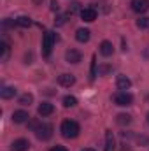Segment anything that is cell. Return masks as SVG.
<instances>
[{"label": "cell", "mask_w": 149, "mask_h": 151, "mask_svg": "<svg viewBox=\"0 0 149 151\" xmlns=\"http://www.w3.org/2000/svg\"><path fill=\"white\" fill-rule=\"evenodd\" d=\"M111 70V67H100V74H107Z\"/></svg>", "instance_id": "obj_28"}, {"label": "cell", "mask_w": 149, "mask_h": 151, "mask_svg": "<svg viewBox=\"0 0 149 151\" xmlns=\"http://www.w3.org/2000/svg\"><path fill=\"white\" fill-rule=\"evenodd\" d=\"M148 123H149V113H148Z\"/></svg>", "instance_id": "obj_31"}, {"label": "cell", "mask_w": 149, "mask_h": 151, "mask_svg": "<svg viewBox=\"0 0 149 151\" xmlns=\"http://www.w3.org/2000/svg\"><path fill=\"white\" fill-rule=\"evenodd\" d=\"M77 11H79V2H72L70 7H69V14H74Z\"/></svg>", "instance_id": "obj_25"}, {"label": "cell", "mask_w": 149, "mask_h": 151, "mask_svg": "<svg viewBox=\"0 0 149 151\" xmlns=\"http://www.w3.org/2000/svg\"><path fill=\"white\" fill-rule=\"evenodd\" d=\"M95 77H97V58L93 56V58H91V70H90V79L93 81Z\"/></svg>", "instance_id": "obj_22"}, {"label": "cell", "mask_w": 149, "mask_h": 151, "mask_svg": "<svg viewBox=\"0 0 149 151\" xmlns=\"http://www.w3.org/2000/svg\"><path fill=\"white\" fill-rule=\"evenodd\" d=\"M49 151H67V150H65L63 146H54V148H51Z\"/></svg>", "instance_id": "obj_27"}, {"label": "cell", "mask_w": 149, "mask_h": 151, "mask_svg": "<svg viewBox=\"0 0 149 151\" xmlns=\"http://www.w3.org/2000/svg\"><path fill=\"white\" fill-rule=\"evenodd\" d=\"M81 151H95L93 148H84V150H81Z\"/></svg>", "instance_id": "obj_30"}, {"label": "cell", "mask_w": 149, "mask_h": 151, "mask_svg": "<svg viewBox=\"0 0 149 151\" xmlns=\"http://www.w3.org/2000/svg\"><path fill=\"white\" fill-rule=\"evenodd\" d=\"M58 83H60L62 86H65V88H70V86L75 83V77L72 74H62L60 77H58Z\"/></svg>", "instance_id": "obj_11"}, {"label": "cell", "mask_w": 149, "mask_h": 151, "mask_svg": "<svg viewBox=\"0 0 149 151\" xmlns=\"http://www.w3.org/2000/svg\"><path fill=\"white\" fill-rule=\"evenodd\" d=\"M65 60H67L69 63H79V62H81V53H79L77 49H69V51L65 53Z\"/></svg>", "instance_id": "obj_10"}, {"label": "cell", "mask_w": 149, "mask_h": 151, "mask_svg": "<svg viewBox=\"0 0 149 151\" xmlns=\"http://www.w3.org/2000/svg\"><path fill=\"white\" fill-rule=\"evenodd\" d=\"M14 23H16L18 27H23V28H28V27L32 25V19H30V18H27V16H19V18H18V19H16Z\"/></svg>", "instance_id": "obj_17"}, {"label": "cell", "mask_w": 149, "mask_h": 151, "mask_svg": "<svg viewBox=\"0 0 149 151\" xmlns=\"http://www.w3.org/2000/svg\"><path fill=\"white\" fill-rule=\"evenodd\" d=\"M148 100H149V97H148Z\"/></svg>", "instance_id": "obj_32"}, {"label": "cell", "mask_w": 149, "mask_h": 151, "mask_svg": "<svg viewBox=\"0 0 149 151\" xmlns=\"http://www.w3.org/2000/svg\"><path fill=\"white\" fill-rule=\"evenodd\" d=\"M63 106H65V107H74V106H77V99L72 97V95H67V97L63 99Z\"/></svg>", "instance_id": "obj_19"}, {"label": "cell", "mask_w": 149, "mask_h": 151, "mask_svg": "<svg viewBox=\"0 0 149 151\" xmlns=\"http://www.w3.org/2000/svg\"><path fill=\"white\" fill-rule=\"evenodd\" d=\"M119 125H128L132 121V116L130 114H117V119H116Z\"/></svg>", "instance_id": "obj_21"}, {"label": "cell", "mask_w": 149, "mask_h": 151, "mask_svg": "<svg viewBox=\"0 0 149 151\" xmlns=\"http://www.w3.org/2000/svg\"><path fill=\"white\" fill-rule=\"evenodd\" d=\"M54 40H56V35L53 32H46L44 34V39H42V53H44V56H49L51 55V49H53Z\"/></svg>", "instance_id": "obj_3"}, {"label": "cell", "mask_w": 149, "mask_h": 151, "mask_svg": "<svg viewBox=\"0 0 149 151\" xmlns=\"http://www.w3.org/2000/svg\"><path fill=\"white\" fill-rule=\"evenodd\" d=\"M75 39H77L79 42H88V40H90V30H88V28H79V30L75 32Z\"/></svg>", "instance_id": "obj_16"}, {"label": "cell", "mask_w": 149, "mask_h": 151, "mask_svg": "<svg viewBox=\"0 0 149 151\" xmlns=\"http://www.w3.org/2000/svg\"><path fill=\"white\" fill-rule=\"evenodd\" d=\"M62 135L65 137V139H75L77 135H79V125L75 123V121H72V119H65L63 123H62Z\"/></svg>", "instance_id": "obj_1"}, {"label": "cell", "mask_w": 149, "mask_h": 151, "mask_svg": "<svg viewBox=\"0 0 149 151\" xmlns=\"http://www.w3.org/2000/svg\"><path fill=\"white\" fill-rule=\"evenodd\" d=\"M28 113L27 111H14L12 113V121L14 123H27L28 121Z\"/></svg>", "instance_id": "obj_12"}, {"label": "cell", "mask_w": 149, "mask_h": 151, "mask_svg": "<svg viewBox=\"0 0 149 151\" xmlns=\"http://www.w3.org/2000/svg\"><path fill=\"white\" fill-rule=\"evenodd\" d=\"M132 9L135 12H146L149 9V0H132Z\"/></svg>", "instance_id": "obj_6"}, {"label": "cell", "mask_w": 149, "mask_h": 151, "mask_svg": "<svg viewBox=\"0 0 149 151\" xmlns=\"http://www.w3.org/2000/svg\"><path fill=\"white\" fill-rule=\"evenodd\" d=\"M34 132H35L37 139H40V141H47V139L53 137V125H49V123H40Z\"/></svg>", "instance_id": "obj_2"}, {"label": "cell", "mask_w": 149, "mask_h": 151, "mask_svg": "<svg viewBox=\"0 0 149 151\" xmlns=\"http://www.w3.org/2000/svg\"><path fill=\"white\" fill-rule=\"evenodd\" d=\"M116 86H117V90L126 91V90L132 86V81H130L126 76H117V77H116Z\"/></svg>", "instance_id": "obj_7"}, {"label": "cell", "mask_w": 149, "mask_h": 151, "mask_svg": "<svg viewBox=\"0 0 149 151\" xmlns=\"http://www.w3.org/2000/svg\"><path fill=\"white\" fill-rule=\"evenodd\" d=\"M0 49H2V62H5V60L9 58V44L4 40V42L0 44Z\"/></svg>", "instance_id": "obj_20"}, {"label": "cell", "mask_w": 149, "mask_h": 151, "mask_svg": "<svg viewBox=\"0 0 149 151\" xmlns=\"http://www.w3.org/2000/svg\"><path fill=\"white\" fill-rule=\"evenodd\" d=\"M32 102H34V95L32 93H25V95L19 97V104L21 106H30Z\"/></svg>", "instance_id": "obj_18"}, {"label": "cell", "mask_w": 149, "mask_h": 151, "mask_svg": "<svg viewBox=\"0 0 149 151\" xmlns=\"http://www.w3.org/2000/svg\"><path fill=\"white\" fill-rule=\"evenodd\" d=\"M100 53H102L104 56H111L112 53H114V46H112L109 40H104V42L100 44Z\"/></svg>", "instance_id": "obj_15"}, {"label": "cell", "mask_w": 149, "mask_h": 151, "mask_svg": "<svg viewBox=\"0 0 149 151\" xmlns=\"http://www.w3.org/2000/svg\"><path fill=\"white\" fill-rule=\"evenodd\" d=\"M14 95H16V88H14V86H4V88L0 90V97L5 99V100H7V99H12Z\"/></svg>", "instance_id": "obj_14"}, {"label": "cell", "mask_w": 149, "mask_h": 151, "mask_svg": "<svg viewBox=\"0 0 149 151\" xmlns=\"http://www.w3.org/2000/svg\"><path fill=\"white\" fill-rule=\"evenodd\" d=\"M53 111H54V107H53V104H49V102H42V104L39 106V114H40L42 118L53 114Z\"/></svg>", "instance_id": "obj_13"}, {"label": "cell", "mask_w": 149, "mask_h": 151, "mask_svg": "<svg viewBox=\"0 0 149 151\" xmlns=\"http://www.w3.org/2000/svg\"><path fill=\"white\" fill-rule=\"evenodd\" d=\"M67 18H69V14H60V16H56V19H54V25H56V27H62V25H65V23H67Z\"/></svg>", "instance_id": "obj_23"}, {"label": "cell", "mask_w": 149, "mask_h": 151, "mask_svg": "<svg viewBox=\"0 0 149 151\" xmlns=\"http://www.w3.org/2000/svg\"><path fill=\"white\" fill-rule=\"evenodd\" d=\"M81 19L86 21V23L95 21V19H97V11H95L93 7H86V9H82V11H81Z\"/></svg>", "instance_id": "obj_5"}, {"label": "cell", "mask_w": 149, "mask_h": 151, "mask_svg": "<svg viewBox=\"0 0 149 151\" xmlns=\"http://www.w3.org/2000/svg\"><path fill=\"white\" fill-rule=\"evenodd\" d=\"M116 150V139H114V134L112 130L105 132V150L104 151H114Z\"/></svg>", "instance_id": "obj_9"}, {"label": "cell", "mask_w": 149, "mask_h": 151, "mask_svg": "<svg viewBox=\"0 0 149 151\" xmlns=\"http://www.w3.org/2000/svg\"><path fill=\"white\" fill-rule=\"evenodd\" d=\"M137 27L139 28H149V18H140V19H137Z\"/></svg>", "instance_id": "obj_24"}, {"label": "cell", "mask_w": 149, "mask_h": 151, "mask_svg": "<svg viewBox=\"0 0 149 151\" xmlns=\"http://www.w3.org/2000/svg\"><path fill=\"white\" fill-rule=\"evenodd\" d=\"M132 102H133V97H132L128 91H117V93L114 95V104H116V106L125 107V106H132Z\"/></svg>", "instance_id": "obj_4"}, {"label": "cell", "mask_w": 149, "mask_h": 151, "mask_svg": "<svg viewBox=\"0 0 149 151\" xmlns=\"http://www.w3.org/2000/svg\"><path fill=\"white\" fill-rule=\"evenodd\" d=\"M28 148H30V142H28L27 139H18V141H14L12 146H11L12 151H28Z\"/></svg>", "instance_id": "obj_8"}, {"label": "cell", "mask_w": 149, "mask_h": 151, "mask_svg": "<svg viewBox=\"0 0 149 151\" xmlns=\"http://www.w3.org/2000/svg\"><path fill=\"white\" fill-rule=\"evenodd\" d=\"M60 9V4L56 0H51V11H58Z\"/></svg>", "instance_id": "obj_26"}, {"label": "cell", "mask_w": 149, "mask_h": 151, "mask_svg": "<svg viewBox=\"0 0 149 151\" xmlns=\"http://www.w3.org/2000/svg\"><path fill=\"white\" fill-rule=\"evenodd\" d=\"M139 142H148V137H139Z\"/></svg>", "instance_id": "obj_29"}]
</instances>
